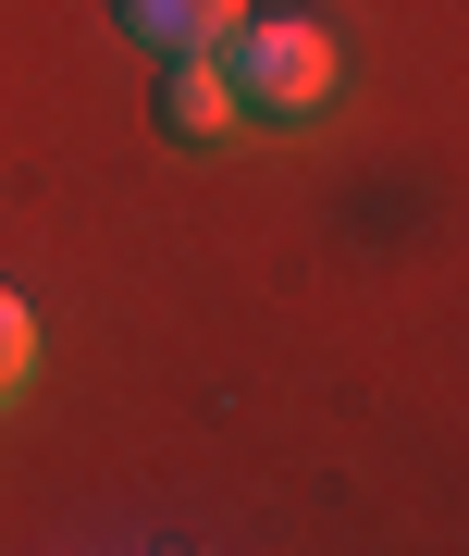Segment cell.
<instances>
[{
    "label": "cell",
    "mask_w": 469,
    "mask_h": 556,
    "mask_svg": "<svg viewBox=\"0 0 469 556\" xmlns=\"http://www.w3.org/2000/svg\"><path fill=\"white\" fill-rule=\"evenodd\" d=\"M25 371H38V309H25L13 285H0V408L25 396Z\"/></svg>",
    "instance_id": "obj_4"
},
{
    "label": "cell",
    "mask_w": 469,
    "mask_h": 556,
    "mask_svg": "<svg viewBox=\"0 0 469 556\" xmlns=\"http://www.w3.org/2000/svg\"><path fill=\"white\" fill-rule=\"evenodd\" d=\"M223 87H234V112H321L333 100V25H309V13H234L223 25Z\"/></svg>",
    "instance_id": "obj_1"
},
{
    "label": "cell",
    "mask_w": 469,
    "mask_h": 556,
    "mask_svg": "<svg viewBox=\"0 0 469 556\" xmlns=\"http://www.w3.org/2000/svg\"><path fill=\"white\" fill-rule=\"evenodd\" d=\"M124 13V38H149V50H223V25L248 13V0H112Z\"/></svg>",
    "instance_id": "obj_3"
},
{
    "label": "cell",
    "mask_w": 469,
    "mask_h": 556,
    "mask_svg": "<svg viewBox=\"0 0 469 556\" xmlns=\"http://www.w3.org/2000/svg\"><path fill=\"white\" fill-rule=\"evenodd\" d=\"M161 137L174 149H223L234 137V87L211 50H161Z\"/></svg>",
    "instance_id": "obj_2"
}]
</instances>
